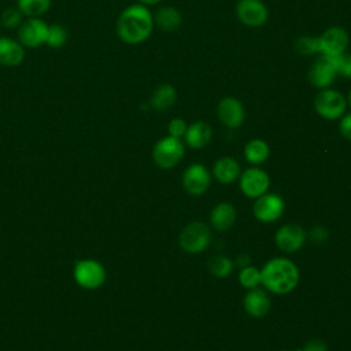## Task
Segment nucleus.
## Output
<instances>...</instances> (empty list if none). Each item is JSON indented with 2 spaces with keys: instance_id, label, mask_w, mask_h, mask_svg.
Returning a JSON list of instances; mask_svg holds the SVG:
<instances>
[{
  "instance_id": "f257e3e1",
  "label": "nucleus",
  "mask_w": 351,
  "mask_h": 351,
  "mask_svg": "<svg viewBox=\"0 0 351 351\" xmlns=\"http://www.w3.org/2000/svg\"><path fill=\"white\" fill-rule=\"evenodd\" d=\"M155 27L154 15L147 5L134 3L123 8L117 19L115 32L128 45H138L149 38Z\"/></svg>"
},
{
  "instance_id": "f03ea898",
  "label": "nucleus",
  "mask_w": 351,
  "mask_h": 351,
  "mask_svg": "<svg viewBox=\"0 0 351 351\" xmlns=\"http://www.w3.org/2000/svg\"><path fill=\"white\" fill-rule=\"evenodd\" d=\"M299 281V270L293 262L285 258H273L261 270V282L273 293L285 295L295 289Z\"/></svg>"
},
{
  "instance_id": "7ed1b4c3",
  "label": "nucleus",
  "mask_w": 351,
  "mask_h": 351,
  "mask_svg": "<svg viewBox=\"0 0 351 351\" xmlns=\"http://www.w3.org/2000/svg\"><path fill=\"white\" fill-rule=\"evenodd\" d=\"M106 277L107 271L103 263L93 258L80 259L73 267V278L75 284L88 291L100 288L104 284Z\"/></svg>"
},
{
  "instance_id": "20e7f679",
  "label": "nucleus",
  "mask_w": 351,
  "mask_h": 351,
  "mask_svg": "<svg viewBox=\"0 0 351 351\" xmlns=\"http://www.w3.org/2000/svg\"><path fill=\"white\" fill-rule=\"evenodd\" d=\"M347 107L346 96L333 88L321 89L314 97V110L324 119H340L346 114Z\"/></svg>"
},
{
  "instance_id": "39448f33",
  "label": "nucleus",
  "mask_w": 351,
  "mask_h": 351,
  "mask_svg": "<svg viewBox=\"0 0 351 351\" xmlns=\"http://www.w3.org/2000/svg\"><path fill=\"white\" fill-rule=\"evenodd\" d=\"M185 148L181 138L166 136L155 143L152 148V159L160 169L174 167L184 156Z\"/></svg>"
},
{
  "instance_id": "423d86ee",
  "label": "nucleus",
  "mask_w": 351,
  "mask_h": 351,
  "mask_svg": "<svg viewBox=\"0 0 351 351\" xmlns=\"http://www.w3.org/2000/svg\"><path fill=\"white\" fill-rule=\"evenodd\" d=\"M315 38L318 55H324L328 58L346 52L350 44L348 32L341 26H330Z\"/></svg>"
},
{
  "instance_id": "0eeeda50",
  "label": "nucleus",
  "mask_w": 351,
  "mask_h": 351,
  "mask_svg": "<svg viewBox=\"0 0 351 351\" xmlns=\"http://www.w3.org/2000/svg\"><path fill=\"white\" fill-rule=\"evenodd\" d=\"M49 23L43 18H25L16 29V40L25 48H40L45 45Z\"/></svg>"
},
{
  "instance_id": "6e6552de",
  "label": "nucleus",
  "mask_w": 351,
  "mask_h": 351,
  "mask_svg": "<svg viewBox=\"0 0 351 351\" xmlns=\"http://www.w3.org/2000/svg\"><path fill=\"white\" fill-rule=\"evenodd\" d=\"M178 243L180 247L186 252H202L211 243L210 228L203 222H192L182 229Z\"/></svg>"
},
{
  "instance_id": "1a4fd4ad",
  "label": "nucleus",
  "mask_w": 351,
  "mask_h": 351,
  "mask_svg": "<svg viewBox=\"0 0 351 351\" xmlns=\"http://www.w3.org/2000/svg\"><path fill=\"white\" fill-rule=\"evenodd\" d=\"M234 12L237 19L248 27H261L269 19V8L262 0H239Z\"/></svg>"
},
{
  "instance_id": "9d476101",
  "label": "nucleus",
  "mask_w": 351,
  "mask_h": 351,
  "mask_svg": "<svg viewBox=\"0 0 351 351\" xmlns=\"http://www.w3.org/2000/svg\"><path fill=\"white\" fill-rule=\"evenodd\" d=\"M336 78H337V74L335 71L330 58L318 55L314 59V62L311 63L308 73H307V80H308L310 85L313 88L321 90L325 88H330L333 85V82L336 81Z\"/></svg>"
},
{
  "instance_id": "9b49d317",
  "label": "nucleus",
  "mask_w": 351,
  "mask_h": 351,
  "mask_svg": "<svg viewBox=\"0 0 351 351\" xmlns=\"http://www.w3.org/2000/svg\"><path fill=\"white\" fill-rule=\"evenodd\" d=\"M217 115L223 126L229 129H237L244 123L245 110L237 97L225 96L217 106Z\"/></svg>"
},
{
  "instance_id": "f8f14e48",
  "label": "nucleus",
  "mask_w": 351,
  "mask_h": 351,
  "mask_svg": "<svg viewBox=\"0 0 351 351\" xmlns=\"http://www.w3.org/2000/svg\"><path fill=\"white\" fill-rule=\"evenodd\" d=\"M270 178L266 171L258 167L247 169L240 178V189L248 197H259L267 192Z\"/></svg>"
},
{
  "instance_id": "ddd939ff",
  "label": "nucleus",
  "mask_w": 351,
  "mask_h": 351,
  "mask_svg": "<svg viewBox=\"0 0 351 351\" xmlns=\"http://www.w3.org/2000/svg\"><path fill=\"white\" fill-rule=\"evenodd\" d=\"M210 181L211 177L208 170L199 163L188 166L182 174V185L185 191L195 196L206 193L210 186Z\"/></svg>"
},
{
  "instance_id": "4468645a",
  "label": "nucleus",
  "mask_w": 351,
  "mask_h": 351,
  "mask_svg": "<svg viewBox=\"0 0 351 351\" xmlns=\"http://www.w3.org/2000/svg\"><path fill=\"white\" fill-rule=\"evenodd\" d=\"M306 237L307 234L300 225L287 223L276 232V244L284 252H295L303 247Z\"/></svg>"
},
{
  "instance_id": "2eb2a0df",
  "label": "nucleus",
  "mask_w": 351,
  "mask_h": 351,
  "mask_svg": "<svg viewBox=\"0 0 351 351\" xmlns=\"http://www.w3.org/2000/svg\"><path fill=\"white\" fill-rule=\"evenodd\" d=\"M284 213V200L274 193H263L256 197L254 214L262 222L277 221Z\"/></svg>"
},
{
  "instance_id": "dca6fc26",
  "label": "nucleus",
  "mask_w": 351,
  "mask_h": 351,
  "mask_svg": "<svg viewBox=\"0 0 351 351\" xmlns=\"http://www.w3.org/2000/svg\"><path fill=\"white\" fill-rule=\"evenodd\" d=\"M25 47L16 40L0 36V66L18 67L23 63L26 52Z\"/></svg>"
},
{
  "instance_id": "f3484780",
  "label": "nucleus",
  "mask_w": 351,
  "mask_h": 351,
  "mask_svg": "<svg viewBox=\"0 0 351 351\" xmlns=\"http://www.w3.org/2000/svg\"><path fill=\"white\" fill-rule=\"evenodd\" d=\"M244 308L251 317H265L270 310V298L265 291L251 288L244 296Z\"/></svg>"
},
{
  "instance_id": "a211bd4d",
  "label": "nucleus",
  "mask_w": 351,
  "mask_h": 351,
  "mask_svg": "<svg viewBox=\"0 0 351 351\" xmlns=\"http://www.w3.org/2000/svg\"><path fill=\"white\" fill-rule=\"evenodd\" d=\"M154 23L160 30L173 33L178 30L182 25V15L178 8L173 5H163L159 7L154 14Z\"/></svg>"
},
{
  "instance_id": "6ab92c4d",
  "label": "nucleus",
  "mask_w": 351,
  "mask_h": 351,
  "mask_svg": "<svg viewBox=\"0 0 351 351\" xmlns=\"http://www.w3.org/2000/svg\"><path fill=\"white\" fill-rule=\"evenodd\" d=\"M213 137V129L206 121H195L188 125L185 132V143L195 149L206 147Z\"/></svg>"
},
{
  "instance_id": "aec40b11",
  "label": "nucleus",
  "mask_w": 351,
  "mask_h": 351,
  "mask_svg": "<svg viewBox=\"0 0 351 351\" xmlns=\"http://www.w3.org/2000/svg\"><path fill=\"white\" fill-rule=\"evenodd\" d=\"M236 221V208L228 203V202H221L218 203L210 215V222L214 229L219 232H225L233 226Z\"/></svg>"
},
{
  "instance_id": "412c9836",
  "label": "nucleus",
  "mask_w": 351,
  "mask_h": 351,
  "mask_svg": "<svg viewBox=\"0 0 351 351\" xmlns=\"http://www.w3.org/2000/svg\"><path fill=\"white\" fill-rule=\"evenodd\" d=\"M213 174L221 184H232L240 176V165L232 156H222L215 160Z\"/></svg>"
},
{
  "instance_id": "4be33fe9",
  "label": "nucleus",
  "mask_w": 351,
  "mask_h": 351,
  "mask_svg": "<svg viewBox=\"0 0 351 351\" xmlns=\"http://www.w3.org/2000/svg\"><path fill=\"white\" fill-rule=\"evenodd\" d=\"M176 100L177 89L171 84H160L154 89L149 97V104L155 111H166L174 106Z\"/></svg>"
},
{
  "instance_id": "5701e85b",
  "label": "nucleus",
  "mask_w": 351,
  "mask_h": 351,
  "mask_svg": "<svg viewBox=\"0 0 351 351\" xmlns=\"http://www.w3.org/2000/svg\"><path fill=\"white\" fill-rule=\"evenodd\" d=\"M270 155V148L266 141L261 138L250 140L244 147V156L252 165L263 163Z\"/></svg>"
},
{
  "instance_id": "b1692460",
  "label": "nucleus",
  "mask_w": 351,
  "mask_h": 351,
  "mask_svg": "<svg viewBox=\"0 0 351 351\" xmlns=\"http://www.w3.org/2000/svg\"><path fill=\"white\" fill-rule=\"evenodd\" d=\"M16 8L23 18H41L51 8V0H16Z\"/></svg>"
},
{
  "instance_id": "393cba45",
  "label": "nucleus",
  "mask_w": 351,
  "mask_h": 351,
  "mask_svg": "<svg viewBox=\"0 0 351 351\" xmlns=\"http://www.w3.org/2000/svg\"><path fill=\"white\" fill-rule=\"evenodd\" d=\"M207 269L213 276L222 278L232 273L233 262L225 255H215V256L210 258V261L207 263Z\"/></svg>"
},
{
  "instance_id": "a878e982",
  "label": "nucleus",
  "mask_w": 351,
  "mask_h": 351,
  "mask_svg": "<svg viewBox=\"0 0 351 351\" xmlns=\"http://www.w3.org/2000/svg\"><path fill=\"white\" fill-rule=\"evenodd\" d=\"M67 29L60 25V23H52L49 25L48 29V36H47V43L45 45H48L49 48H62L66 43H67Z\"/></svg>"
},
{
  "instance_id": "bb28decb",
  "label": "nucleus",
  "mask_w": 351,
  "mask_h": 351,
  "mask_svg": "<svg viewBox=\"0 0 351 351\" xmlns=\"http://www.w3.org/2000/svg\"><path fill=\"white\" fill-rule=\"evenodd\" d=\"M22 22H23V15L16 8V5L15 7H7L0 15V25L4 29H8V30L18 29Z\"/></svg>"
},
{
  "instance_id": "cd10ccee",
  "label": "nucleus",
  "mask_w": 351,
  "mask_h": 351,
  "mask_svg": "<svg viewBox=\"0 0 351 351\" xmlns=\"http://www.w3.org/2000/svg\"><path fill=\"white\" fill-rule=\"evenodd\" d=\"M337 77L351 78V53L348 51L330 58Z\"/></svg>"
},
{
  "instance_id": "c85d7f7f",
  "label": "nucleus",
  "mask_w": 351,
  "mask_h": 351,
  "mask_svg": "<svg viewBox=\"0 0 351 351\" xmlns=\"http://www.w3.org/2000/svg\"><path fill=\"white\" fill-rule=\"evenodd\" d=\"M239 280L244 288H256L261 282V271L254 266H244L239 274Z\"/></svg>"
},
{
  "instance_id": "c756f323",
  "label": "nucleus",
  "mask_w": 351,
  "mask_h": 351,
  "mask_svg": "<svg viewBox=\"0 0 351 351\" xmlns=\"http://www.w3.org/2000/svg\"><path fill=\"white\" fill-rule=\"evenodd\" d=\"M295 49L298 53L303 56H311V55H318L317 49V38L311 36H300L295 41Z\"/></svg>"
},
{
  "instance_id": "7c9ffc66",
  "label": "nucleus",
  "mask_w": 351,
  "mask_h": 351,
  "mask_svg": "<svg viewBox=\"0 0 351 351\" xmlns=\"http://www.w3.org/2000/svg\"><path fill=\"white\" fill-rule=\"evenodd\" d=\"M186 128H188V125L182 118H173L167 125V132H169V136L181 138L185 136Z\"/></svg>"
},
{
  "instance_id": "2f4dec72",
  "label": "nucleus",
  "mask_w": 351,
  "mask_h": 351,
  "mask_svg": "<svg viewBox=\"0 0 351 351\" xmlns=\"http://www.w3.org/2000/svg\"><path fill=\"white\" fill-rule=\"evenodd\" d=\"M339 130H340L343 137H346L347 140H351V112H346L340 118Z\"/></svg>"
},
{
  "instance_id": "473e14b6",
  "label": "nucleus",
  "mask_w": 351,
  "mask_h": 351,
  "mask_svg": "<svg viewBox=\"0 0 351 351\" xmlns=\"http://www.w3.org/2000/svg\"><path fill=\"white\" fill-rule=\"evenodd\" d=\"M300 351H328L326 343L319 339H313L304 344V347Z\"/></svg>"
},
{
  "instance_id": "72a5a7b5",
  "label": "nucleus",
  "mask_w": 351,
  "mask_h": 351,
  "mask_svg": "<svg viewBox=\"0 0 351 351\" xmlns=\"http://www.w3.org/2000/svg\"><path fill=\"white\" fill-rule=\"evenodd\" d=\"M326 236H328V233L322 226H315L310 233V239L314 243H322L326 239Z\"/></svg>"
},
{
  "instance_id": "f704fd0d",
  "label": "nucleus",
  "mask_w": 351,
  "mask_h": 351,
  "mask_svg": "<svg viewBox=\"0 0 351 351\" xmlns=\"http://www.w3.org/2000/svg\"><path fill=\"white\" fill-rule=\"evenodd\" d=\"M163 0H137V3L143 4V5H147V7H151V5H158L160 4Z\"/></svg>"
},
{
  "instance_id": "c9c22d12",
  "label": "nucleus",
  "mask_w": 351,
  "mask_h": 351,
  "mask_svg": "<svg viewBox=\"0 0 351 351\" xmlns=\"http://www.w3.org/2000/svg\"><path fill=\"white\" fill-rule=\"evenodd\" d=\"M346 99H347V106H348V107H351V89L348 90V95H347V97H346Z\"/></svg>"
}]
</instances>
